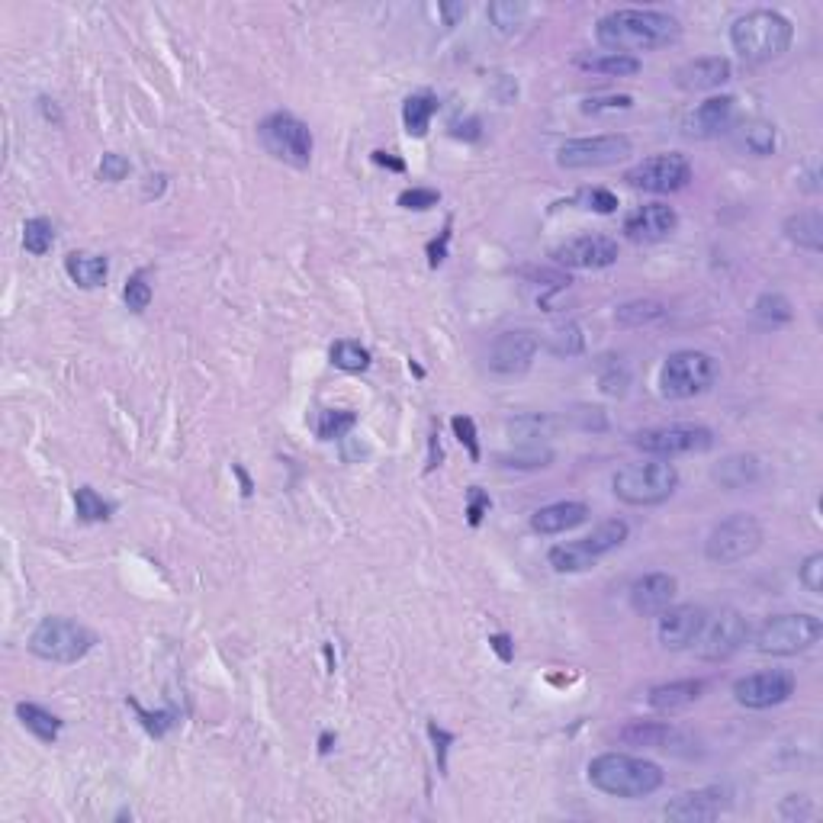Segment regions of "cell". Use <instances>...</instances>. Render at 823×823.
I'll list each match as a JSON object with an SVG mask.
<instances>
[{
  "label": "cell",
  "instance_id": "cell-48",
  "mask_svg": "<svg viewBox=\"0 0 823 823\" xmlns=\"http://www.w3.org/2000/svg\"><path fill=\"white\" fill-rule=\"evenodd\" d=\"M441 203V193L431 190V187H412V190H402L399 193V206L402 209H415V213H425V209L438 206Z\"/></svg>",
  "mask_w": 823,
  "mask_h": 823
},
{
  "label": "cell",
  "instance_id": "cell-44",
  "mask_svg": "<svg viewBox=\"0 0 823 823\" xmlns=\"http://www.w3.org/2000/svg\"><path fill=\"white\" fill-rule=\"evenodd\" d=\"M553 460V451L550 447H525V451H515V454H499V463L502 467H518V470H537V467H550Z\"/></svg>",
  "mask_w": 823,
  "mask_h": 823
},
{
  "label": "cell",
  "instance_id": "cell-35",
  "mask_svg": "<svg viewBox=\"0 0 823 823\" xmlns=\"http://www.w3.org/2000/svg\"><path fill=\"white\" fill-rule=\"evenodd\" d=\"M666 316H669V309L663 303H656V299H634V303L618 306L615 322L624 325V328H640V325L663 322Z\"/></svg>",
  "mask_w": 823,
  "mask_h": 823
},
{
  "label": "cell",
  "instance_id": "cell-45",
  "mask_svg": "<svg viewBox=\"0 0 823 823\" xmlns=\"http://www.w3.org/2000/svg\"><path fill=\"white\" fill-rule=\"evenodd\" d=\"M123 299H126V306L132 312H145L148 306H152V283L145 280V274H132L126 280V290H123Z\"/></svg>",
  "mask_w": 823,
  "mask_h": 823
},
{
  "label": "cell",
  "instance_id": "cell-4",
  "mask_svg": "<svg viewBox=\"0 0 823 823\" xmlns=\"http://www.w3.org/2000/svg\"><path fill=\"white\" fill-rule=\"evenodd\" d=\"M611 489L627 505L647 508L663 505L676 496L679 489V470L669 460H647V463H627L611 476Z\"/></svg>",
  "mask_w": 823,
  "mask_h": 823
},
{
  "label": "cell",
  "instance_id": "cell-58",
  "mask_svg": "<svg viewBox=\"0 0 823 823\" xmlns=\"http://www.w3.org/2000/svg\"><path fill=\"white\" fill-rule=\"evenodd\" d=\"M438 13L444 17V23H447V26H457V20L467 17V4H441V7H438Z\"/></svg>",
  "mask_w": 823,
  "mask_h": 823
},
{
  "label": "cell",
  "instance_id": "cell-51",
  "mask_svg": "<svg viewBox=\"0 0 823 823\" xmlns=\"http://www.w3.org/2000/svg\"><path fill=\"white\" fill-rule=\"evenodd\" d=\"M778 817L782 820H811L814 817V804L804 795H788L782 804H778Z\"/></svg>",
  "mask_w": 823,
  "mask_h": 823
},
{
  "label": "cell",
  "instance_id": "cell-27",
  "mask_svg": "<svg viewBox=\"0 0 823 823\" xmlns=\"http://www.w3.org/2000/svg\"><path fill=\"white\" fill-rule=\"evenodd\" d=\"M65 274L71 283H78L81 290H97L110 274V261L103 254H87V251H71L65 258Z\"/></svg>",
  "mask_w": 823,
  "mask_h": 823
},
{
  "label": "cell",
  "instance_id": "cell-5",
  "mask_svg": "<svg viewBox=\"0 0 823 823\" xmlns=\"http://www.w3.org/2000/svg\"><path fill=\"white\" fill-rule=\"evenodd\" d=\"M94 643H97V634L91 627L52 615V618H42L33 637H29V653L46 663L71 666V663H81L84 656L94 650Z\"/></svg>",
  "mask_w": 823,
  "mask_h": 823
},
{
  "label": "cell",
  "instance_id": "cell-41",
  "mask_svg": "<svg viewBox=\"0 0 823 823\" xmlns=\"http://www.w3.org/2000/svg\"><path fill=\"white\" fill-rule=\"evenodd\" d=\"M489 20L492 26L499 29V33H512V29L521 26V20L528 17V4H515V0H496V4H489Z\"/></svg>",
  "mask_w": 823,
  "mask_h": 823
},
{
  "label": "cell",
  "instance_id": "cell-32",
  "mask_svg": "<svg viewBox=\"0 0 823 823\" xmlns=\"http://www.w3.org/2000/svg\"><path fill=\"white\" fill-rule=\"evenodd\" d=\"M17 717H20V724L33 733V737H39L42 743H55L58 733H62V721H58L52 711L33 705V701H20Z\"/></svg>",
  "mask_w": 823,
  "mask_h": 823
},
{
  "label": "cell",
  "instance_id": "cell-12",
  "mask_svg": "<svg viewBox=\"0 0 823 823\" xmlns=\"http://www.w3.org/2000/svg\"><path fill=\"white\" fill-rule=\"evenodd\" d=\"M692 181V164L679 152H660L624 171V184L647 193H676Z\"/></svg>",
  "mask_w": 823,
  "mask_h": 823
},
{
  "label": "cell",
  "instance_id": "cell-28",
  "mask_svg": "<svg viewBox=\"0 0 823 823\" xmlns=\"http://www.w3.org/2000/svg\"><path fill=\"white\" fill-rule=\"evenodd\" d=\"M618 737L627 746H653V750H676L682 740L676 727L656 724V721H634V724H627Z\"/></svg>",
  "mask_w": 823,
  "mask_h": 823
},
{
  "label": "cell",
  "instance_id": "cell-20",
  "mask_svg": "<svg viewBox=\"0 0 823 823\" xmlns=\"http://www.w3.org/2000/svg\"><path fill=\"white\" fill-rule=\"evenodd\" d=\"M727 811V795L721 788H698V791H685V795L672 798L663 814L676 823H708L717 820Z\"/></svg>",
  "mask_w": 823,
  "mask_h": 823
},
{
  "label": "cell",
  "instance_id": "cell-18",
  "mask_svg": "<svg viewBox=\"0 0 823 823\" xmlns=\"http://www.w3.org/2000/svg\"><path fill=\"white\" fill-rule=\"evenodd\" d=\"M737 123V97L721 94V97H708L705 103L685 116V136L688 139H717L730 132V126Z\"/></svg>",
  "mask_w": 823,
  "mask_h": 823
},
{
  "label": "cell",
  "instance_id": "cell-23",
  "mask_svg": "<svg viewBox=\"0 0 823 823\" xmlns=\"http://www.w3.org/2000/svg\"><path fill=\"white\" fill-rule=\"evenodd\" d=\"M586 521H589L586 502H553V505L537 508L531 515V531L553 537V534H566L579 525H586Z\"/></svg>",
  "mask_w": 823,
  "mask_h": 823
},
{
  "label": "cell",
  "instance_id": "cell-36",
  "mask_svg": "<svg viewBox=\"0 0 823 823\" xmlns=\"http://www.w3.org/2000/svg\"><path fill=\"white\" fill-rule=\"evenodd\" d=\"M328 357H332V364L338 370H348V373H364L373 364V354L364 348L361 341H351V338L335 341L332 351H328Z\"/></svg>",
  "mask_w": 823,
  "mask_h": 823
},
{
  "label": "cell",
  "instance_id": "cell-38",
  "mask_svg": "<svg viewBox=\"0 0 823 823\" xmlns=\"http://www.w3.org/2000/svg\"><path fill=\"white\" fill-rule=\"evenodd\" d=\"M547 348L557 357H573V354H582V348H586V335H582V328L576 322H560L547 335Z\"/></svg>",
  "mask_w": 823,
  "mask_h": 823
},
{
  "label": "cell",
  "instance_id": "cell-60",
  "mask_svg": "<svg viewBox=\"0 0 823 823\" xmlns=\"http://www.w3.org/2000/svg\"><path fill=\"white\" fill-rule=\"evenodd\" d=\"M332 750V733H322V753Z\"/></svg>",
  "mask_w": 823,
  "mask_h": 823
},
{
  "label": "cell",
  "instance_id": "cell-7",
  "mask_svg": "<svg viewBox=\"0 0 823 823\" xmlns=\"http://www.w3.org/2000/svg\"><path fill=\"white\" fill-rule=\"evenodd\" d=\"M717 373L721 367L708 351H676L660 370V393L666 399H695L714 386Z\"/></svg>",
  "mask_w": 823,
  "mask_h": 823
},
{
  "label": "cell",
  "instance_id": "cell-26",
  "mask_svg": "<svg viewBox=\"0 0 823 823\" xmlns=\"http://www.w3.org/2000/svg\"><path fill=\"white\" fill-rule=\"evenodd\" d=\"M711 480L721 489H750L762 480V460L753 454H730L711 470Z\"/></svg>",
  "mask_w": 823,
  "mask_h": 823
},
{
  "label": "cell",
  "instance_id": "cell-13",
  "mask_svg": "<svg viewBox=\"0 0 823 823\" xmlns=\"http://www.w3.org/2000/svg\"><path fill=\"white\" fill-rule=\"evenodd\" d=\"M746 640H750V624H746V618L740 611L724 608L705 621V627H701V634L692 647L698 650V656L705 663H724L733 653H740L746 647Z\"/></svg>",
  "mask_w": 823,
  "mask_h": 823
},
{
  "label": "cell",
  "instance_id": "cell-43",
  "mask_svg": "<svg viewBox=\"0 0 823 823\" xmlns=\"http://www.w3.org/2000/svg\"><path fill=\"white\" fill-rule=\"evenodd\" d=\"M573 206L589 209V213H598V216H608L618 209V197L605 187H582L573 197Z\"/></svg>",
  "mask_w": 823,
  "mask_h": 823
},
{
  "label": "cell",
  "instance_id": "cell-56",
  "mask_svg": "<svg viewBox=\"0 0 823 823\" xmlns=\"http://www.w3.org/2000/svg\"><path fill=\"white\" fill-rule=\"evenodd\" d=\"M447 242H451V222L444 226L441 238H435V242L428 245V264H431V267H438V264L447 258Z\"/></svg>",
  "mask_w": 823,
  "mask_h": 823
},
{
  "label": "cell",
  "instance_id": "cell-46",
  "mask_svg": "<svg viewBox=\"0 0 823 823\" xmlns=\"http://www.w3.org/2000/svg\"><path fill=\"white\" fill-rule=\"evenodd\" d=\"M451 428H454L457 441L467 447L470 460H480V435H476V422H473V418L470 415H454L451 418Z\"/></svg>",
  "mask_w": 823,
  "mask_h": 823
},
{
  "label": "cell",
  "instance_id": "cell-21",
  "mask_svg": "<svg viewBox=\"0 0 823 823\" xmlns=\"http://www.w3.org/2000/svg\"><path fill=\"white\" fill-rule=\"evenodd\" d=\"M679 595V579L669 573H647L631 586V608L643 618H656Z\"/></svg>",
  "mask_w": 823,
  "mask_h": 823
},
{
  "label": "cell",
  "instance_id": "cell-17",
  "mask_svg": "<svg viewBox=\"0 0 823 823\" xmlns=\"http://www.w3.org/2000/svg\"><path fill=\"white\" fill-rule=\"evenodd\" d=\"M660 624H656V637L666 650H688L698 640L701 627L708 621V611L701 605H669L660 611Z\"/></svg>",
  "mask_w": 823,
  "mask_h": 823
},
{
  "label": "cell",
  "instance_id": "cell-3",
  "mask_svg": "<svg viewBox=\"0 0 823 823\" xmlns=\"http://www.w3.org/2000/svg\"><path fill=\"white\" fill-rule=\"evenodd\" d=\"M791 39H795V26L778 10H750L730 26L733 52L750 65L782 58L791 49Z\"/></svg>",
  "mask_w": 823,
  "mask_h": 823
},
{
  "label": "cell",
  "instance_id": "cell-25",
  "mask_svg": "<svg viewBox=\"0 0 823 823\" xmlns=\"http://www.w3.org/2000/svg\"><path fill=\"white\" fill-rule=\"evenodd\" d=\"M730 136H733V145L743 148V152L753 158H769L778 145V129L769 119H743V123H733Z\"/></svg>",
  "mask_w": 823,
  "mask_h": 823
},
{
  "label": "cell",
  "instance_id": "cell-37",
  "mask_svg": "<svg viewBox=\"0 0 823 823\" xmlns=\"http://www.w3.org/2000/svg\"><path fill=\"white\" fill-rule=\"evenodd\" d=\"M354 425H357V415L351 409H322L316 418V435L319 441H335L351 435Z\"/></svg>",
  "mask_w": 823,
  "mask_h": 823
},
{
  "label": "cell",
  "instance_id": "cell-33",
  "mask_svg": "<svg viewBox=\"0 0 823 823\" xmlns=\"http://www.w3.org/2000/svg\"><path fill=\"white\" fill-rule=\"evenodd\" d=\"M547 563H550L557 573H586V570H592V566H595L598 560H595L592 553H589L586 547H582L579 541H566V544L550 547Z\"/></svg>",
  "mask_w": 823,
  "mask_h": 823
},
{
  "label": "cell",
  "instance_id": "cell-22",
  "mask_svg": "<svg viewBox=\"0 0 823 823\" xmlns=\"http://www.w3.org/2000/svg\"><path fill=\"white\" fill-rule=\"evenodd\" d=\"M733 65L721 55H705V58H692L676 71V84L682 91H717L721 84L730 81Z\"/></svg>",
  "mask_w": 823,
  "mask_h": 823
},
{
  "label": "cell",
  "instance_id": "cell-57",
  "mask_svg": "<svg viewBox=\"0 0 823 823\" xmlns=\"http://www.w3.org/2000/svg\"><path fill=\"white\" fill-rule=\"evenodd\" d=\"M489 647L496 650V656H499L502 663H512L515 643H512V637H508V634H492V637H489Z\"/></svg>",
  "mask_w": 823,
  "mask_h": 823
},
{
  "label": "cell",
  "instance_id": "cell-30",
  "mask_svg": "<svg viewBox=\"0 0 823 823\" xmlns=\"http://www.w3.org/2000/svg\"><path fill=\"white\" fill-rule=\"evenodd\" d=\"M438 107L441 103H438L435 94H412L406 103H402V126H406V132L412 139L428 136L431 119H435Z\"/></svg>",
  "mask_w": 823,
  "mask_h": 823
},
{
  "label": "cell",
  "instance_id": "cell-55",
  "mask_svg": "<svg viewBox=\"0 0 823 823\" xmlns=\"http://www.w3.org/2000/svg\"><path fill=\"white\" fill-rule=\"evenodd\" d=\"M428 733H431V740H435L438 746H435V753H438V769L444 772L447 769V743H454V733H447V730H441L435 721L428 724Z\"/></svg>",
  "mask_w": 823,
  "mask_h": 823
},
{
  "label": "cell",
  "instance_id": "cell-15",
  "mask_svg": "<svg viewBox=\"0 0 823 823\" xmlns=\"http://www.w3.org/2000/svg\"><path fill=\"white\" fill-rule=\"evenodd\" d=\"M618 242L608 235H579L550 251V258L573 271H602L618 261Z\"/></svg>",
  "mask_w": 823,
  "mask_h": 823
},
{
  "label": "cell",
  "instance_id": "cell-42",
  "mask_svg": "<svg viewBox=\"0 0 823 823\" xmlns=\"http://www.w3.org/2000/svg\"><path fill=\"white\" fill-rule=\"evenodd\" d=\"M74 508H78V518L84 521H107L113 515V505L103 496H97L91 486H81L74 492Z\"/></svg>",
  "mask_w": 823,
  "mask_h": 823
},
{
  "label": "cell",
  "instance_id": "cell-29",
  "mask_svg": "<svg viewBox=\"0 0 823 823\" xmlns=\"http://www.w3.org/2000/svg\"><path fill=\"white\" fill-rule=\"evenodd\" d=\"M782 232L791 245H798L804 251H823V216L817 209H804L782 222Z\"/></svg>",
  "mask_w": 823,
  "mask_h": 823
},
{
  "label": "cell",
  "instance_id": "cell-8",
  "mask_svg": "<svg viewBox=\"0 0 823 823\" xmlns=\"http://www.w3.org/2000/svg\"><path fill=\"white\" fill-rule=\"evenodd\" d=\"M762 547V525L756 515L737 512L717 521L705 541V557L714 566H737Z\"/></svg>",
  "mask_w": 823,
  "mask_h": 823
},
{
  "label": "cell",
  "instance_id": "cell-24",
  "mask_svg": "<svg viewBox=\"0 0 823 823\" xmlns=\"http://www.w3.org/2000/svg\"><path fill=\"white\" fill-rule=\"evenodd\" d=\"M705 682L701 679H679V682H663V685H653L647 692V705L660 714H676V711H685L692 708L695 701L705 695Z\"/></svg>",
  "mask_w": 823,
  "mask_h": 823
},
{
  "label": "cell",
  "instance_id": "cell-59",
  "mask_svg": "<svg viewBox=\"0 0 823 823\" xmlns=\"http://www.w3.org/2000/svg\"><path fill=\"white\" fill-rule=\"evenodd\" d=\"M373 161H377L380 168H389V171H406V161H399V158L386 155V152H373Z\"/></svg>",
  "mask_w": 823,
  "mask_h": 823
},
{
  "label": "cell",
  "instance_id": "cell-52",
  "mask_svg": "<svg viewBox=\"0 0 823 823\" xmlns=\"http://www.w3.org/2000/svg\"><path fill=\"white\" fill-rule=\"evenodd\" d=\"M489 508H492V499L486 496V492L480 486H470V492H467V521H470L473 528L483 525V518H486Z\"/></svg>",
  "mask_w": 823,
  "mask_h": 823
},
{
  "label": "cell",
  "instance_id": "cell-2",
  "mask_svg": "<svg viewBox=\"0 0 823 823\" xmlns=\"http://www.w3.org/2000/svg\"><path fill=\"white\" fill-rule=\"evenodd\" d=\"M589 782L592 788L605 791L611 798H650L660 791L666 775L653 759L631 756V753H602L589 762Z\"/></svg>",
  "mask_w": 823,
  "mask_h": 823
},
{
  "label": "cell",
  "instance_id": "cell-10",
  "mask_svg": "<svg viewBox=\"0 0 823 823\" xmlns=\"http://www.w3.org/2000/svg\"><path fill=\"white\" fill-rule=\"evenodd\" d=\"M631 444L643 454L669 460V457H679V454L708 451V447H714V431L705 428V425L676 422V425H660V428H643L631 438Z\"/></svg>",
  "mask_w": 823,
  "mask_h": 823
},
{
  "label": "cell",
  "instance_id": "cell-16",
  "mask_svg": "<svg viewBox=\"0 0 823 823\" xmlns=\"http://www.w3.org/2000/svg\"><path fill=\"white\" fill-rule=\"evenodd\" d=\"M537 348H541V341H537V335L528 332V328L502 332V335H496V341L489 344V367L496 373H505V377H512V373H525L534 364Z\"/></svg>",
  "mask_w": 823,
  "mask_h": 823
},
{
  "label": "cell",
  "instance_id": "cell-40",
  "mask_svg": "<svg viewBox=\"0 0 823 823\" xmlns=\"http://www.w3.org/2000/svg\"><path fill=\"white\" fill-rule=\"evenodd\" d=\"M55 245V226L49 219H26V226H23V248L29 254H36V258H42V254H49Z\"/></svg>",
  "mask_w": 823,
  "mask_h": 823
},
{
  "label": "cell",
  "instance_id": "cell-34",
  "mask_svg": "<svg viewBox=\"0 0 823 823\" xmlns=\"http://www.w3.org/2000/svg\"><path fill=\"white\" fill-rule=\"evenodd\" d=\"M579 68L595 71V74H611V78H631L640 71V58L634 55H618V52H602V55H582Z\"/></svg>",
  "mask_w": 823,
  "mask_h": 823
},
{
  "label": "cell",
  "instance_id": "cell-19",
  "mask_svg": "<svg viewBox=\"0 0 823 823\" xmlns=\"http://www.w3.org/2000/svg\"><path fill=\"white\" fill-rule=\"evenodd\" d=\"M676 229H679V213L666 203L637 206L634 213L624 219V235L640 245L663 242V238H669Z\"/></svg>",
  "mask_w": 823,
  "mask_h": 823
},
{
  "label": "cell",
  "instance_id": "cell-6",
  "mask_svg": "<svg viewBox=\"0 0 823 823\" xmlns=\"http://www.w3.org/2000/svg\"><path fill=\"white\" fill-rule=\"evenodd\" d=\"M750 637L766 656H798L820 643L823 621L817 615H772Z\"/></svg>",
  "mask_w": 823,
  "mask_h": 823
},
{
  "label": "cell",
  "instance_id": "cell-11",
  "mask_svg": "<svg viewBox=\"0 0 823 823\" xmlns=\"http://www.w3.org/2000/svg\"><path fill=\"white\" fill-rule=\"evenodd\" d=\"M627 155H634V142L611 132V136H592V139H566L557 148V164L563 171H589V168H608L618 164Z\"/></svg>",
  "mask_w": 823,
  "mask_h": 823
},
{
  "label": "cell",
  "instance_id": "cell-54",
  "mask_svg": "<svg viewBox=\"0 0 823 823\" xmlns=\"http://www.w3.org/2000/svg\"><path fill=\"white\" fill-rule=\"evenodd\" d=\"M132 708H136V711H139V717H142V724H145V730H148V733H155V737H161V733H164V730H168V727H174V717H171L168 711H158V714H148V711H145V708L139 705V701H132Z\"/></svg>",
  "mask_w": 823,
  "mask_h": 823
},
{
  "label": "cell",
  "instance_id": "cell-50",
  "mask_svg": "<svg viewBox=\"0 0 823 823\" xmlns=\"http://www.w3.org/2000/svg\"><path fill=\"white\" fill-rule=\"evenodd\" d=\"M129 171H132L129 158L116 155V152H107V155H103V161H100V177H103V181H110V184L126 181Z\"/></svg>",
  "mask_w": 823,
  "mask_h": 823
},
{
  "label": "cell",
  "instance_id": "cell-9",
  "mask_svg": "<svg viewBox=\"0 0 823 823\" xmlns=\"http://www.w3.org/2000/svg\"><path fill=\"white\" fill-rule=\"evenodd\" d=\"M258 139L264 145V152L290 164V168H309L312 161V132L299 116L293 113H271L261 119Z\"/></svg>",
  "mask_w": 823,
  "mask_h": 823
},
{
  "label": "cell",
  "instance_id": "cell-31",
  "mask_svg": "<svg viewBox=\"0 0 823 823\" xmlns=\"http://www.w3.org/2000/svg\"><path fill=\"white\" fill-rule=\"evenodd\" d=\"M627 534H631V528H627V521H621V518H608V521H602V525H598L592 534L579 537V544L586 547L595 560H602L605 553L618 550V547L627 541Z\"/></svg>",
  "mask_w": 823,
  "mask_h": 823
},
{
  "label": "cell",
  "instance_id": "cell-47",
  "mask_svg": "<svg viewBox=\"0 0 823 823\" xmlns=\"http://www.w3.org/2000/svg\"><path fill=\"white\" fill-rule=\"evenodd\" d=\"M634 107V97L631 94H608V97H589L582 100V113H615V110H631Z\"/></svg>",
  "mask_w": 823,
  "mask_h": 823
},
{
  "label": "cell",
  "instance_id": "cell-1",
  "mask_svg": "<svg viewBox=\"0 0 823 823\" xmlns=\"http://www.w3.org/2000/svg\"><path fill=\"white\" fill-rule=\"evenodd\" d=\"M682 26L672 13L663 10H640V7H624L605 13L595 26L598 46L618 55H634L637 52H656L666 49L679 39Z\"/></svg>",
  "mask_w": 823,
  "mask_h": 823
},
{
  "label": "cell",
  "instance_id": "cell-39",
  "mask_svg": "<svg viewBox=\"0 0 823 823\" xmlns=\"http://www.w3.org/2000/svg\"><path fill=\"white\" fill-rule=\"evenodd\" d=\"M753 316L762 322V325H785L795 319V309H791V303L782 296V293H762L756 299V306H753Z\"/></svg>",
  "mask_w": 823,
  "mask_h": 823
},
{
  "label": "cell",
  "instance_id": "cell-49",
  "mask_svg": "<svg viewBox=\"0 0 823 823\" xmlns=\"http://www.w3.org/2000/svg\"><path fill=\"white\" fill-rule=\"evenodd\" d=\"M798 579L807 592H814V595L823 592V553H811V557L798 566Z\"/></svg>",
  "mask_w": 823,
  "mask_h": 823
},
{
  "label": "cell",
  "instance_id": "cell-53",
  "mask_svg": "<svg viewBox=\"0 0 823 823\" xmlns=\"http://www.w3.org/2000/svg\"><path fill=\"white\" fill-rule=\"evenodd\" d=\"M598 380H602V389H605V393H611V396H624V393H627V383H631V377H627V370L618 367V364H608Z\"/></svg>",
  "mask_w": 823,
  "mask_h": 823
},
{
  "label": "cell",
  "instance_id": "cell-14",
  "mask_svg": "<svg viewBox=\"0 0 823 823\" xmlns=\"http://www.w3.org/2000/svg\"><path fill=\"white\" fill-rule=\"evenodd\" d=\"M795 685L798 682L788 669H762L733 682V698H737V705L750 711H766L775 705H785V701L795 695Z\"/></svg>",
  "mask_w": 823,
  "mask_h": 823
}]
</instances>
